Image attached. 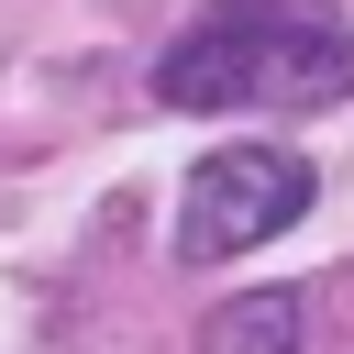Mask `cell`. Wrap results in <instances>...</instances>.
I'll use <instances>...</instances> for the list:
<instances>
[{
	"instance_id": "1",
	"label": "cell",
	"mask_w": 354,
	"mask_h": 354,
	"mask_svg": "<svg viewBox=\"0 0 354 354\" xmlns=\"http://www.w3.org/2000/svg\"><path fill=\"white\" fill-rule=\"evenodd\" d=\"M354 88V22L332 0H210L166 55V111H321Z\"/></svg>"
},
{
	"instance_id": "2",
	"label": "cell",
	"mask_w": 354,
	"mask_h": 354,
	"mask_svg": "<svg viewBox=\"0 0 354 354\" xmlns=\"http://www.w3.org/2000/svg\"><path fill=\"white\" fill-rule=\"evenodd\" d=\"M299 210H310V155H288V144H221L177 188V254L188 266H221V254L288 232Z\"/></svg>"
},
{
	"instance_id": "3",
	"label": "cell",
	"mask_w": 354,
	"mask_h": 354,
	"mask_svg": "<svg viewBox=\"0 0 354 354\" xmlns=\"http://www.w3.org/2000/svg\"><path fill=\"white\" fill-rule=\"evenodd\" d=\"M210 354H299V288H254L210 321Z\"/></svg>"
}]
</instances>
